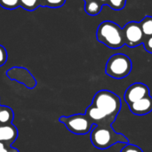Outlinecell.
<instances>
[{"label": "cell", "instance_id": "1", "mask_svg": "<svg viewBox=\"0 0 152 152\" xmlns=\"http://www.w3.org/2000/svg\"><path fill=\"white\" fill-rule=\"evenodd\" d=\"M112 124L95 126L90 132L93 145L100 150H106L117 143H129L128 139L122 134L117 133L111 126Z\"/></svg>", "mask_w": 152, "mask_h": 152}, {"label": "cell", "instance_id": "2", "mask_svg": "<svg viewBox=\"0 0 152 152\" xmlns=\"http://www.w3.org/2000/svg\"><path fill=\"white\" fill-rule=\"evenodd\" d=\"M96 36L101 43L112 49L121 48L125 45L123 28L110 20L103 21L99 25Z\"/></svg>", "mask_w": 152, "mask_h": 152}, {"label": "cell", "instance_id": "3", "mask_svg": "<svg viewBox=\"0 0 152 152\" xmlns=\"http://www.w3.org/2000/svg\"><path fill=\"white\" fill-rule=\"evenodd\" d=\"M92 105L101 110L108 117L113 118H117L122 107L119 96L109 90H101L97 92L93 99Z\"/></svg>", "mask_w": 152, "mask_h": 152}, {"label": "cell", "instance_id": "4", "mask_svg": "<svg viewBox=\"0 0 152 152\" xmlns=\"http://www.w3.org/2000/svg\"><path fill=\"white\" fill-rule=\"evenodd\" d=\"M133 63L130 58L123 53L112 55L106 64V74L113 78L121 79L126 77L132 71Z\"/></svg>", "mask_w": 152, "mask_h": 152}, {"label": "cell", "instance_id": "5", "mask_svg": "<svg viewBox=\"0 0 152 152\" xmlns=\"http://www.w3.org/2000/svg\"><path fill=\"white\" fill-rule=\"evenodd\" d=\"M59 121L64 124L70 133L75 134H86L90 133L95 126V125L86 114H76L69 117H61Z\"/></svg>", "mask_w": 152, "mask_h": 152}, {"label": "cell", "instance_id": "6", "mask_svg": "<svg viewBox=\"0 0 152 152\" xmlns=\"http://www.w3.org/2000/svg\"><path fill=\"white\" fill-rule=\"evenodd\" d=\"M125 44L129 47H135L143 43L144 35L141 28L140 23L132 21L128 22L123 28Z\"/></svg>", "mask_w": 152, "mask_h": 152}, {"label": "cell", "instance_id": "7", "mask_svg": "<svg viewBox=\"0 0 152 152\" xmlns=\"http://www.w3.org/2000/svg\"><path fill=\"white\" fill-rule=\"evenodd\" d=\"M149 95L150 88L148 86L142 83H134L126 89L124 94V99L127 105H129Z\"/></svg>", "mask_w": 152, "mask_h": 152}, {"label": "cell", "instance_id": "8", "mask_svg": "<svg viewBox=\"0 0 152 152\" xmlns=\"http://www.w3.org/2000/svg\"><path fill=\"white\" fill-rule=\"evenodd\" d=\"M86 115L95 126L102 125V124H112L117 118L113 117H108L101 110H99L98 108H96L92 104L86 109Z\"/></svg>", "mask_w": 152, "mask_h": 152}, {"label": "cell", "instance_id": "9", "mask_svg": "<svg viewBox=\"0 0 152 152\" xmlns=\"http://www.w3.org/2000/svg\"><path fill=\"white\" fill-rule=\"evenodd\" d=\"M130 111L137 116H144L152 111V97L146 96L128 105Z\"/></svg>", "mask_w": 152, "mask_h": 152}, {"label": "cell", "instance_id": "10", "mask_svg": "<svg viewBox=\"0 0 152 152\" xmlns=\"http://www.w3.org/2000/svg\"><path fill=\"white\" fill-rule=\"evenodd\" d=\"M17 136L18 130L13 125H0V142L9 147L17 139Z\"/></svg>", "mask_w": 152, "mask_h": 152}, {"label": "cell", "instance_id": "11", "mask_svg": "<svg viewBox=\"0 0 152 152\" xmlns=\"http://www.w3.org/2000/svg\"><path fill=\"white\" fill-rule=\"evenodd\" d=\"M13 119L12 110L6 106H0V125L12 124Z\"/></svg>", "mask_w": 152, "mask_h": 152}, {"label": "cell", "instance_id": "12", "mask_svg": "<svg viewBox=\"0 0 152 152\" xmlns=\"http://www.w3.org/2000/svg\"><path fill=\"white\" fill-rule=\"evenodd\" d=\"M85 10L89 15H97L102 10V4L97 0H91L86 2Z\"/></svg>", "mask_w": 152, "mask_h": 152}, {"label": "cell", "instance_id": "13", "mask_svg": "<svg viewBox=\"0 0 152 152\" xmlns=\"http://www.w3.org/2000/svg\"><path fill=\"white\" fill-rule=\"evenodd\" d=\"M141 28L144 37H149L152 36V17L146 16L141 22H140Z\"/></svg>", "mask_w": 152, "mask_h": 152}, {"label": "cell", "instance_id": "14", "mask_svg": "<svg viewBox=\"0 0 152 152\" xmlns=\"http://www.w3.org/2000/svg\"><path fill=\"white\" fill-rule=\"evenodd\" d=\"M20 6L28 11H33L38 6H42V3L41 0H20Z\"/></svg>", "mask_w": 152, "mask_h": 152}, {"label": "cell", "instance_id": "15", "mask_svg": "<svg viewBox=\"0 0 152 152\" xmlns=\"http://www.w3.org/2000/svg\"><path fill=\"white\" fill-rule=\"evenodd\" d=\"M66 0H41L42 6H47L52 8L61 7L65 4Z\"/></svg>", "mask_w": 152, "mask_h": 152}, {"label": "cell", "instance_id": "16", "mask_svg": "<svg viewBox=\"0 0 152 152\" xmlns=\"http://www.w3.org/2000/svg\"><path fill=\"white\" fill-rule=\"evenodd\" d=\"M0 5L5 9H14L20 6V0H0Z\"/></svg>", "mask_w": 152, "mask_h": 152}, {"label": "cell", "instance_id": "17", "mask_svg": "<svg viewBox=\"0 0 152 152\" xmlns=\"http://www.w3.org/2000/svg\"><path fill=\"white\" fill-rule=\"evenodd\" d=\"M109 4L115 10H121L126 4V0H109Z\"/></svg>", "mask_w": 152, "mask_h": 152}, {"label": "cell", "instance_id": "18", "mask_svg": "<svg viewBox=\"0 0 152 152\" xmlns=\"http://www.w3.org/2000/svg\"><path fill=\"white\" fill-rule=\"evenodd\" d=\"M120 152H143V151L140 147H138V146H136L134 144L126 143L122 148V150H121Z\"/></svg>", "mask_w": 152, "mask_h": 152}, {"label": "cell", "instance_id": "19", "mask_svg": "<svg viewBox=\"0 0 152 152\" xmlns=\"http://www.w3.org/2000/svg\"><path fill=\"white\" fill-rule=\"evenodd\" d=\"M7 60V53L4 46L0 45V67L3 66Z\"/></svg>", "mask_w": 152, "mask_h": 152}, {"label": "cell", "instance_id": "20", "mask_svg": "<svg viewBox=\"0 0 152 152\" xmlns=\"http://www.w3.org/2000/svg\"><path fill=\"white\" fill-rule=\"evenodd\" d=\"M143 44H144L145 50L147 52L152 53V36L149 37H146V39L143 41Z\"/></svg>", "mask_w": 152, "mask_h": 152}, {"label": "cell", "instance_id": "21", "mask_svg": "<svg viewBox=\"0 0 152 152\" xmlns=\"http://www.w3.org/2000/svg\"><path fill=\"white\" fill-rule=\"evenodd\" d=\"M6 145L3 142H0V152H4L6 150Z\"/></svg>", "mask_w": 152, "mask_h": 152}, {"label": "cell", "instance_id": "22", "mask_svg": "<svg viewBox=\"0 0 152 152\" xmlns=\"http://www.w3.org/2000/svg\"><path fill=\"white\" fill-rule=\"evenodd\" d=\"M4 152H19L16 149H14V148H12L11 146H9V147H7L6 148V150H5V151Z\"/></svg>", "mask_w": 152, "mask_h": 152}, {"label": "cell", "instance_id": "23", "mask_svg": "<svg viewBox=\"0 0 152 152\" xmlns=\"http://www.w3.org/2000/svg\"><path fill=\"white\" fill-rule=\"evenodd\" d=\"M101 4H109V0H99Z\"/></svg>", "mask_w": 152, "mask_h": 152}, {"label": "cell", "instance_id": "24", "mask_svg": "<svg viewBox=\"0 0 152 152\" xmlns=\"http://www.w3.org/2000/svg\"><path fill=\"white\" fill-rule=\"evenodd\" d=\"M86 2H87V1H91V0H85Z\"/></svg>", "mask_w": 152, "mask_h": 152}]
</instances>
